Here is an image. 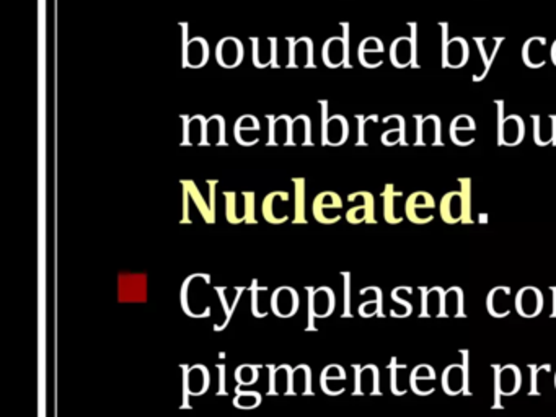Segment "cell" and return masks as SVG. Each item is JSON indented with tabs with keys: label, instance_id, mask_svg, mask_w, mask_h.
<instances>
[{
	"label": "cell",
	"instance_id": "obj_48",
	"mask_svg": "<svg viewBox=\"0 0 556 417\" xmlns=\"http://www.w3.org/2000/svg\"><path fill=\"white\" fill-rule=\"evenodd\" d=\"M550 59H552V63L556 65V39L552 44V48H550Z\"/></svg>",
	"mask_w": 556,
	"mask_h": 417
},
{
	"label": "cell",
	"instance_id": "obj_14",
	"mask_svg": "<svg viewBox=\"0 0 556 417\" xmlns=\"http://www.w3.org/2000/svg\"><path fill=\"white\" fill-rule=\"evenodd\" d=\"M215 58L225 69H234L244 59V46L236 38L220 39L217 48H215Z\"/></svg>",
	"mask_w": 556,
	"mask_h": 417
},
{
	"label": "cell",
	"instance_id": "obj_1",
	"mask_svg": "<svg viewBox=\"0 0 556 417\" xmlns=\"http://www.w3.org/2000/svg\"><path fill=\"white\" fill-rule=\"evenodd\" d=\"M439 27L442 34V69H462L470 59V46L462 36L450 38V27L447 22H439Z\"/></svg>",
	"mask_w": 556,
	"mask_h": 417
},
{
	"label": "cell",
	"instance_id": "obj_33",
	"mask_svg": "<svg viewBox=\"0 0 556 417\" xmlns=\"http://www.w3.org/2000/svg\"><path fill=\"white\" fill-rule=\"evenodd\" d=\"M334 380H341V382L346 380V372L341 365L333 364L322 372V386H325L328 382H334Z\"/></svg>",
	"mask_w": 556,
	"mask_h": 417
},
{
	"label": "cell",
	"instance_id": "obj_36",
	"mask_svg": "<svg viewBox=\"0 0 556 417\" xmlns=\"http://www.w3.org/2000/svg\"><path fill=\"white\" fill-rule=\"evenodd\" d=\"M408 289H410V287H398V289H395V290L392 292V298H393V300H395L396 303H400V305H403V307H405L406 316H410L411 313H413V305H411V302H408V300H406V298L403 297L405 293L408 292Z\"/></svg>",
	"mask_w": 556,
	"mask_h": 417
},
{
	"label": "cell",
	"instance_id": "obj_3",
	"mask_svg": "<svg viewBox=\"0 0 556 417\" xmlns=\"http://www.w3.org/2000/svg\"><path fill=\"white\" fill-rule=\"evenodd\" d=\"M436 200L431 193L415 191L408 195L405 203V217L416 225L429 224L434 219V214H432Z\"/></svg>",
	"mask_w": 556,
	"mask_h": 417
},
{
	"label": "cell",
	"instance_id": "obj_27",
	"mask_svg": "<svg viewBox=\"0 0 556 417\" xmlns=\"http://www.w3.org/2000/svg\"><path fill=\"white\" fill-rule=\"evenodd\" d=\"M472 131H476L475 117H472L470 115H457L454 120H452L450 126H449V137H450V141L457 146L458 134L472 132Z\"/></svg>",
	"mask_w": 556,
	"mask_h": 417
},
{
	"label": "cell",
	"instance_id": "obj_5",
	"mask_svg": "<svg viewBox=\"0 0 556 417\" xmlns=\"http://www.w3.org/2000/svg\"><path fill=\"white\" fill-rule=\"evenodd\" d=\"M504 36H494V38H486V36H475L473 41H475L476 44V49L478 53H480V59H481V70L476 72V74H473L472 80L475 82V84H480L488 77L490 74L491 67L494 64V60L498 58V53L499 49H501V46L504 43Z\"/></svg>",
	"mask_w": 556,
	"mask_h": 417
},
{
	"label": "cell",
	"instance_id": "obj_20",
	"mask_svg": "<svg viewBox=\"0 0 556 417\" xmlns=\"http://www.w3.org/2000/svg\"><path fill=\"white\" fill-rule=\"evenodd\" d=\"M509 298H511V289L506 286L494 287L486 297V310L494 318H506L509 315Z\"/></svg>",
	"mask_w": 556,
	"mask_h": 417
},
{
	"label": "cell",
	"instance_id": "obj_8",
	"mask_svg": "<svg viewBox=\"0 0 556 417\" xmlns=\"http://www.w3.org/2000/svg\"><path fill=\"white\" fill-rule=\"evenodd\" d=\"M442 390L446 394H470L468 391V365L452 364L442 372Z\"/></svg>",
	"mask_w": 556,
	"mask_h": 417
},
{
	"label": "cell",
	"instance_id": "obj_15",
	"mask_svg": "<svg viewBox=\"0 0 556 417\" xmlns=\"http://www.w3.org/2000/svg\"><path fill=\"white\" fill-rule=\"evenodd\" d=\"M545 48H547V38L545 36H532L525 39L522 44V60L529 69H542L547 64L545 58Z\"/></svg>",
	"mask_w": 556,
	"mask_h": 417
},
{
	"label": "cell",
	"instance_id": "obj_49",
	"mask_svg": "<svg viewBox=\"0 0 556 417\" xmlns=\"http://www.w3.org/2000/svg\"><path fill=\"white\" fill-rule=\"evenodd\" d=\"M552 292H553V313H552V318H556V289L552 287Z\"/></svg>",
	"mask_w": 556,
	"mask_h": 417
},
{
	"label": "cell",
	"instance_id": "obj_39",
	"mask_svg": "<svg viewBox=\"0 0 556 417\" xmlns=\"http://www.w3.org/2000/svg\"><path fill=\"white\" fill-rule=\"evenodd\" d=\"M401 367V365H400ZM398 365H396V359H392V365H390V370H392V382H390V388H392L393 394H405V390L398 386Z\"/></svg>",
	"mask_w": 556,
	"mask_h": 417
},
{
	"label": "cell",
	"instance_id": "obj_37",
	"mask_svg": "<svg viewBox=\"0 0 556 417\" xmlns=\"http://www.w3.org/2000/svg\"><path fill=\"white\" fill-rule=\"evenodd\" d=\"M532 121H533V142L537 143L538 147H547L548 143L545 141L542 134V117L538 115H532Z\"/></svg>",
	"mask_w": 556,
	"mask_h": 417
},
{
	"label": "cell",
	"instance_id": "obj_18",
	"mask_svg": "<svg viewBox=\"0 0 556 417\" xmlns=\"http://www.w3.org/2000/svg\"><path fill=\"white\" fill-rule=\"evenodd\" d=\"M444 293L441 287H421V318H442V307H444Z\"/></svg>",
	"mask_w": 556,
	"mask_h": 417
},
{
	"label": "cell",
	"instance_id": "obj_45",
	"mask_svg": "<svg viewBox=\"0 0 556 417\" xmlns=\"http://www.w3.org/2000/svg\"><path fill=\"white\" fill-rule=\"evenodd\" d=\"M256 284H258V282L253 281V307H251V308H253V315L260 318L261 315H260V312H258V307H256V305H258V287H256Z\"/></svg>",
	"mask_w": 556,
	"mask_h": 417
},
{
	"label": "cell",
	"instance_id": "obj_30",
	"mask_svg": "<svg viewBox=\"0 0 556 417\" xmlns=\"http://www.w3.org/2000/svg\"><path fill=\"white\" fill-rule=\"evenodd\" d=\"M182 184H183V188H187L188 191L193 194L194 203L198 204V207H199V210H201V214H203V217H204L206 222H208V224H214V212H213V209H209L208 205H206V203L203 200V198H201V194H199V191H198V188H194L193 181H182Z\"/></svg>",
	"mask_w": 556,
	"mask_h": 417
},
{
	"label": "cell",
	"instance_id": "obj_11",
	"mask_svg": "<svg viewBox=\"0 0 556 417\" xmlns=\"http://www.w3.org/2000/svg\"><path fill=\"white\" fill-rule=\"evenodd\" d=\"M525 137V122L519 115L506 116L503 126L498 127L499 147H517Z\"/></svg>",
	"mask_w": 556,
	"mask_h": 417
},
{
	"label": "cell",
	"instance_id": "obj_43",
	"mask_svg": "<svg viewBox=\"0 0 556 417\" xmlns=\"http://www.w3.org/2000/svg\"><path fill=\"white\" fill-rule=\"evenodd\" d=\"M270 43H271V59H270V64H271V67H274V69H277V67H279V64H277V54H276L277 39H276V38H270Z\"/></svg>",
	"mask_w": 556,
	"mask_h": 417
},
{
	"label": "cell",
	"instance_id": "obj_7",
	"mask_svg": "<svg viewBox=\"0 0 556 417\" xmlns=\"http://www.w3.org/2000/svg\"><path fill=\"white\" fill-rule=\"evenodd\" d=\"M308 328L307 331L315 329V316H329L334 310V293L328 287H320L313 290L308 287Z\"/></svg>",
	"mask_w": 556,
	"mask_h": 417
},
{
	"label": "cell",
	"instance_id": "obj_32",
	"mask_svg": "<svg viewBox=\"0 0 556 417\" xmlns=\"http://www.w3.org/2000/svg\"><path fill=\"white\" fill-rule=\"evenodd\" d=\"M296 183V224H305V214H303V179L294 178Z\"/></svg>",
	"mask_w": 556,
	"mask_h": 417
},
{
	"label": "cell",
	"instance_id": "obj_44",
	"mask_svg": "<svg viewBox=\"0 0 556 417\" xmlns=\"http://www.w3.org/2000/svg\"><path fill=\"white\" fill-rule=\"evenodd\" d=\"M182 121H183V141H182V146L188 147V146H191V142H189V137H188L189 116H182Z\"/></svg>",
	"mask_w": 556,
	"mask_h": 417
},
{
	"label": "cell",
	"instance_id": "obj_50",
	"mask_svg": "<svg viewBox=\"0 0 556 417\" xmlns=\"http://www.w3.org/2000/svg\"><path fill=\"white\" fill-rule=\"evenodd\" d=\"M555 388H556V372H555Z\"/></svg>",
	"mask_w": 556,
	"mask_h": 417
},
{
	"label": "cell",
	"instance_id": "obj_35",
	"mask_svg": "<svg viewBox=\"0 0 556 417\" xmlns=\"http://www.w3.org/2000/svg\"><path fill=\"white\" fill-rule=\"evenodd\" d=\"M529 370H530V373H532V386H530V391H529V394L530 396H538L540 394V386H538V375L542 373V372H545V370H552V367H550V365L547 364V365H542V367H540V365H529Z\"/></svg>",
	"mask_w": 556,
	"mask_h": 417
},
{
	"label": "cell",
	"instance_id": "obj_10",
	"mask_svg": "<svg viewBox=\"0 0 556 417\" xmlns=\"http://www.w3.org/2000/svg\"><path fill=\"white\" fill-rule=\"evenodd\" d=\"M543 293L533 286H525L516 295V310L522 318H535L543 310Z\"/></svg>",
	"mask_w": 556,
	"mask_h": 417
},
{
	"label": "cell",
	"instance_id": "obj_46",
	"mask_svg": "<svg viewBox=\"0 0 556 417\" xmlns=\"http://www.w3.org/2000/svg\"><path fill=\"white\" fill-rule=\"evenodd\" d=\"M550 124H552V146L556 147V115H550Z\"/></svg>",
	"mask_w": 556,
	"mask_h": 417
},
{
	"label": "cell",
	"instance_id": "obj_21",
	"mask_svg": "<svg viewBox=\"0 0 556 417\" xmlns=\"http://www.w3.org/2000/svg\"><path fill=\"white\" fill-rule=\"evenodd\" d=\"M387 121H393L396 127L388 129L387 132L382 134V137H380V141H382L384 146L387 147H393V146H401V147H406L410 146L408 143V139H406V121L405 117L401 115H390L387 117H384L382 122H387Z\"/></svg>",
	"mask_w": 556,
	"mask_h": 417
},
{
	"label": "cell",
	"instance_id": "obj_4",
	"mask_svg": "<svg viewBox=\"0 0 556 417\" xmlns=\"http://www.w3.org/2000/svg\"><path fill=\"white\" fill-rule=\"evenodd\" d=\"M416 122V137H415V147H424V146H434L442 147V122L441 117L437 115H415Z\"/></svg>",
	"mask_w": 556,
	"mask_h": 417
},
{
	"label": "cell",
	"instance_id": "obj_26",
	"mask_svg": "<svg viewBox=\"0 0 556 417\" xmlns=\"http://www.w3.org/2000/svg\"><path fill=\"white\" fill-rule=\"evenodd\" d=\"M385 51L384 41L377 38V36H369V38H364L360 41L359 48H358V59L359 63L364 67L367 65V56L372 54H380Z\"/></svg>",
	"mask_w": 556,
	"mask_h": 417
},
{
	"label": "cell",
	"instance_id": "obj_25",
	"mask_svg": "<svg viewBox=\"0 0 556 417\" xmlns=\"http://www.w3.org/2000/svg\"><path fill=\"white\" fill-rule=\"evenodd\" d=\"M341 207H343V200L336 193L331 191L320 193L317 195V199L313 200V215H315L318 222H323V215H325L323 212H325L327 209H341Z\"/></svg>",
	"mask_w": 556,
	"mask_h": 417
},
{
	"label": "cell",
	"instance_id": "obj_13",
	"mask_svg": "<svg viewBox=\"0 0 556 417\" xmlns=\"http://www.w3.org/2000/svg\"><path fill=\"white\" fill-rule=\"evenodd\" d=\"M353 198H358L362 200V204L356 205V207L349 209L346 214V219L349 224H360V222H367V224H377L375 220V200L374 195L369 191H358L349 194Z\"/></svg>",
	"mask_w": 556,
	"mask_h": 417
},
{
	"label": "cell",
	"instance_id": "obj_31",
	"mask_svg": "<svg viewBox=\"0 0 556 417\" xmlns=\"http://www.w3.org/2000/svg\"><path fill=\"white\" fill-rule=\"evenodd\" d=\"M358 142L356 146L358 147H367L369 142H367V134H365V127H367L369 122H379V116L377 115H372V116H362V115H358Z\"/></svg>",
	"mask_w": 556,
	"mask_h": 417
},
{
	"label": "cell",
	"instance_id": "obj_34",
	"mask_svg": "<svg viewBox=\"0 0 556 417\" xmlns=\"http://www.w3.org/2000/svg\"><path fill=\"white\" fill-rule=\"evenodd\" d=\"M410 27V41H411V51H413V60H411V69H419L418 60V23L408 22Z\"/></svg>",
	"mask_w": 556,
	"mask_h": 417
},
{
	"label": "cell",
	"instance_id": "obj_47",
	"mask_svg": "<svg viewBox=\"0 0 556 417\" xmlns=\"http://www.w3.org/2000/svg\"><path fill=\"white\" fill-rule=\"evenodd\" d=\"M219 372H220V388L219 394H227V391L224 388V365H219Z\"/></svg>",
	"mask_w": 556,
	"mask_h": 417
},
{
	"label": "cell",
	"instance_id": "obj_12",
	"mask_svg": "<svg viewBox=\"0 0 556 417\" xmlns=\"http://www.w3.org/2000/svg\"><path fill=\"white\" fill-rule=\"evenodd\" d=\"M322 59L329 69H336V67L343 65L346 69H351V58L346 53V46H344L343 36H331L327 39V43L323 44L322 49Z\"/></svg>",
	"mask_w": 556,
	"mask_h": 417
},
{
	"label": "cell",
	"instance_id": "obj_24",
	"mask_svg": "<svg viewBox=\"0 0 556 417\" xmlns=\"http://www.w3.org/2000/svg\"><path fill=\"white\" fill-rule=\"evenodd\" d=\"M401 195H403V193L396 191L392 183L387 184L382 193L384 217L388 224H392V225L403 222V215L398 214V200H400Z\"/></svg>",
	"mask_w": 556,
	"mask_h": 417
},
{
	"label": "cell",
	"instance_id": "obj_42",
	"mask_svg": "<svg viewBox=\"0 0 556 417\" xmlns=\"http://www.w3.org/2000/svg\"><path fill=\"white\" fill-rule=\"evenodd\" d=\"M344 282H346V290H344V297H346V300H344V305H346V308H344V318H349L351 316V313H349V274L348 272H344Z\"/></svg>",
	"mask_w": 556,
	"mask_h": 417
},
{
	"label": "cell",
	"instance_id": "obj_19",
	"mask_svg": "<svg viewBox=\"0 0 556 417\" xmlns=\"http://www.w3.org/2000/svg\"><path fill=\"white\" fill-rule=\"evenodd\" d=\"M354 370H356V391H354V394H380L379 370L375 365H365V367L354 365Z\"/></svg>",
	"mask_w": 556,
	"mask_h": 417
},
{
	"label": "cell",
	"instance_id": "obj_2",
	"mask_svg": "<svg viewBox=\"0 0 556 417\" xmlns=\"http://www.w3.org/2000/svg\"><path fill=\"white\" fill-rule=\"evenodd\" d=\"M322 105V143L323 146H343L349 137V122L344 116L334 115L328 117V101L320 100Z\"/></svg>",
	"mask_w": 556,
	"mask_h": 417
},
{
	"label": "cell",
	"instance_id": "obj_22",
	"mask_svg": "<svg viewBox=\"0 0 556 417\" xmlns=\"http://www.w3.org/2000/svg\"><path fill=\"white\" fill-rule=\"evenodd\" d=\"M390 60H392V64L396 69L411 67L413 51H411L410 36H400V38L393 39V43L390 44Z\"/></svg>",
	"mask_w": 556,
	"mask_h": 417
},
{
	"label": "cell",
	"instance_id": "obj_41",
	"mask_svg": "<svg viewBox=\"0 0 556 417\" xmlns=\"http://www.w3.org/2000/svg\"><path fill=\"white\" fill-rule=\"evenodd\" d=\"M251 43H253V63H255V67H258V69H263V67H266V65L260 60V41H258V38H251Z\"/></svg>",
	"mask_w": 556,
	"mask_h": 417
},
{
	"label": "cell",
	"instance_id": "obj_38",
	"mask_svg": "<svg viewBox=\"0 0 556 417\" xmlns=\"http://www.w3.org/2000/svg\"><path fill=\"white\" fill-rule=\"evenodd\" d=\"M227 195V219L230 224H239L240 219L236 215V198L234 193H225Z\"/></svg>",
	"mask_w": 556,
	"mask_h": 417
},
{
	"label": "cell",
	"instance_id": "obj_16",
	"mask_svg": "<svg viewBox=\"0 0 556 417\" xmlns=\"http://www.w3.org/2000/svg\"><path fill=\"white\" fill-rule=\"evenodd\" d=\"M439 214L441 219L444 220L446 224L454 225L463 220V199H462V191H449L442 195L441 204H439Z\"/></svg>",
	"mask_w": 556,
	"mask_h": 417
},
{
	"label": "cell",
	"instance_id": "obj_28",
	"mask_svg": "<svg viewBox=\"0 0 556 417\" xmlns=\"http://www.w3.org/2000/svg\"><path fill=\"white\" fill-rule=\"evenodd\" d=\"M359 315L364 318L370 316H382V290L379 287H374V298L364 302L359 307Z\"/></svg>",
	"mask_w": 556,
	"mask_h": 417
},
{
	"label": "cell",
	"instance_id": "obj_29",
	"mask_svg": "<svg viewBox=\"0 0 556 417\" xmlns=\"http://www.w3.org/2000/svg\"><path fill=\"white\" fill-rule=\"evenodd\" d=\"M458 183H460V191H462V199H463V220L462 224L470 225L473 224L472 217V179L470 178H458Z\"/></svg>",
	"mask_w": 556,
	"mask_h": 417
},
{
	"label": "cell",
	"instance_id": "obj_6",
	"mask_svg": "<svg viewBox=\"0 0 556 417\" xmlns=\"http://www.w3.org/2000/svg\"><path fill=\"white\" fill-rule=\"evenodd\" d=\"M494 372H496V380H494V390H496V404L494 409L501 408L499 406V398L501 396H512L519 393L522 386V373L519 370L517 365L507 364L504 367L494 365Z\"/></svg>",
	"mask_w": 556,
	"mask_h": 417
},
{
	"label": "cell",
	"instance_id": "obj_40",
	"mask_svg": "<svg viewBox=\"0 0 556 417\" xmlns=\"http://www.w3.org/2000/svg\"><path fill=\"white\" fill-rule=\"evenodd\" d=\"M245 220L248 224H256L255 215H253V204H255V194L253 193H245Z\"/></svg>",
	"mask_w": 556,
	"mask_h": 417
},
{
	"label": "cell",
	"instance_id": "obj_17",
	"mask_svg": "<svg viewBox=\"0 0 556 417\" xmlns=\"http://www.w3.org/2000/svg\"><path fill=\"white\" fill-rule=\"evenodd\" d=\"M436 380V370L429 364H419L410 375V386L413 393L419 396H429L434 391L431 383Z\"/></svg>",
	"mask_w": 556,
	"mask_h": 417
},
{
	"label": "cell",
	"instance_id": "obj_23",
	"mask_svg": "<svg viewBox=\"0 0 556 417\" xmlns=\"http://www.w3.org/2000/svg\"><path fill=\"white\" fill-rule=\"evenodd\" d=\"M465 297L460 287H450L444 293V307H442V318H462L465 316Z\"/></svg>",
	"mask_w": 556,
	"mask_h": 417
},
{
	"label": "cell",
	"instance_id": "obj_9",
	"mask_svg": "<svg viewBox=\"0 0 556 417\" xmlns=\"http://www.w3.org/2000/svg\"><path fill=\"white\" fill-rule=\"evenodd\" d=\"M183 32V67H189L193 56H196V69H201L209 60V43L204 38L188 39V23H182Z\"/></svg>",
	"mask_w": 556,
	"mask_h": 417
}]
</instances>
